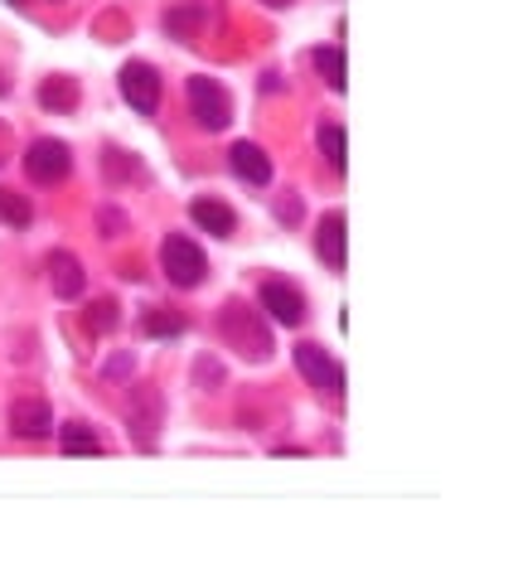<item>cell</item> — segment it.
<instances>
[{"instance_id": "cell-1", "label": "cell", "mask_w": 518, "mask_h": 581, "mask_svg": "<svg viewBox=\"0 0 518 581\" xmlns=\"http://www.w3.org/2000/svg\"><path fill=\"white\" fill-rule=\"evenodd\" d=\"M219 330H223V340L243 354V359H252V364L272 359V330H267L262 316H257L252 306H243V300H228V306H223Z\"/></svg>"}, {"instance_id": "cell-2", "label": "cell", "mask_w": 518, "mask_h": 581, "mask_svg": "<svg viewBox=\"0 0 518 581\" xmlns=\"http://www.w3.org/2000/svg\"><path fill=\"white\" fill-rule=\"evenodd\" d=\"M161 272L170 276V286L195 290L209 276V257H204V248H199L195 238H185V233H170V238L161 242Z\"/></svg>"}, {"instance_id": "cell-3", "label": "cell", "mask_w": 518, "mask_h": 581, "mask_svg": "<svg viewBox=\"0 0 518 581\" xmlns=\"http://www.w3.org/2000/svg\"><path fill=\"white\" fill-rule=\"evenodd\" d=\"M189 111H195V121L204 131H223L233 121V93L219 83V78H209V73H195L189 78Z\"/></svg>"}, {"instance_id": "cell-4", "label": "cell", "mask_w": 518, "mask_h": 581, "mask_svg": "<svg viewBox=\"0 0 518 581\" xmlns=\"http://www.w3.org/2000/svg\"><path fill=\"white\" fill-rule=\"evenodd\" d=\"M20 161H25V175L35 185H59V180H69V170H73L69 141H54V137L30 141V151L20 155Z\"/></svg>"}, {"instance_id": "cell-5", "label": "cell", "mask_w": 518, "mask_h": 581, "mask_svg": "<svg viewBox=\"0 0 518 581\" xmlns=\"http://www.w3.org/2000/svg\"><path fill=\"white\" fill-rule=\"evenodd\" d=\"M117 87L137 117H155V111H161V73H155L151 63H141V59L127 63V69L117 73Z\"/></svg>"}, {"instance_id": "cell-6", "label": "cell", "mask_w": 518, "mask_h": 581, "mask_svg": "<svg viewBox=\"0 0 518 581\" xmlns=\"http://www.w3.org/2000/svg\"><path fill=\"white\" fill-rule=\"evenodd\" d=\"M296 368L306 374V383L315 388V393H330L334 402L344 398V368L330 359V354L320 349V344H296Z\"/></svg>"}, {"instance_id": "cell-7", "label": "cell", "mask_w": 518, "mask_h": 581, "mask_svg": "<svg viewBox=\"0 0 518 581\" xmlns=\"http://www.w3.org/2000/svg\"><path fill=\"white\" fill-rule=\"evenodd\" d=\"M257 306L267 310V320L272 325H286V330H296V325H306V296H301L291 282H262V290H257Z\"/></svg>"}, {"instance_id": "cell-8", "label": "cell", "mask_w": 518, "mask_h": 581, "mask_svg": "<svg viewBox=\"0 0 518 581\" xmlns=\"http://www.w3.org/2000/svg\"><path fill=\"white\" fill-rule=\"evenodd\" d=\"M161 422H165V402L155 388H137L131 393V407H127V431L137 436L141 446H155V431H161Z\"/></svg>"}, {"instance_id": "cell-9", "label": "cell", "mask_w": 518, "mask_h": 581, "mask_svg": "<svg viewBox=\"0 0 518 581\" xmlns=\"http://www.w3.org/2000/svg\"><path fill=\"white\" fill-rule=\"evenodd\" d=\"M349 218L344 209H330V214L320 218V228H315V252H320V262L330 266V272H344L349 262Z\"/></svg>"}, {"instance_id": "cell-10", "label": "cell", "mask_w": 518, "mask_h": 581, "mask_svg": "<svg viewBox=\"0 0 518 581\" xmlns=\"http://www.w3.org/2000/svg\"><path fill=\"white\" fill-rule=\"evenodd\" d=\"M10 431H15L20 441H44V436H54V407L39 398H20L15 407H10Z\"/></svg>"}, {"instance_id": "cell-11", "label": "cell", "mask_w": 518, "mask_h": 581, "mask_svg": "<svg viewBox=\"0 0 518 581\" xmlns=\"http://www.w3.org/2000/svg\"><path fill=\"white\" fill-rule=\"evenodd\" d=\"M228 165H233V175H238V180H247V185H257V189L272 185V155H267L257 141H233Z\"/></svg>"}, {"instance_id": "cell-12", "label": "cell", "mask_w": 518, "mask_h": 581, "mask_svg": "<svg viewBox=\"0 0 518 581\" xmlns=\"http://www.w3.org/2000/svg\"><path fill=\"white\" fill-rule=\"evenodd\" d=\"M49 286H54V296L78 300V296H83V286H87L83 262H78L73 252H49Z\"/></svg>"}, {"instance_id": "cell-13", "label": "cell", "mask_w": 518, "mask_h": 581, "mask_svg": "<svg viewBox=\"0 0 518 581\" xmlns=\"http://www.w3.org/2000/svg\"><path fill=\"white\" fill-rule=\"evenodd\" d=\"M189 218H195L204 233H213V238H233V233H238V214H233L223 199H213V194L195 199V204H189Z\"/></svg>"}, {"instance_id": "cell-14", "label": "cell", "mask_w": 518, "mask_h": 581, "mask_svg": "<svg viewBox=\"0 0 518 581\" xmlns=\"http://www.w3.org/2000/svg\"><path fill=\"white\" fill-rule=\"evenodd\" d=\"M204 20H209L204 0H185V5L165 10V29H170V39H185V44L199 39V25H204Z\"/></svg>"}, {"instance_id": "cell-15", "label": "cell", "mask_w": 518, "mask_h": 581, "mask_svg": "<svg viewBox=\"0 0 518 581\" xmlns=\"http://www.w3.org/2000/svg\"><path fill=\"white\" fill-rule=\"evenodd\" d=\"M310 63H315V73L330 83V93H344L349 73H344V49H340V44H320V49L310 54Z\"/></svg>"}, {"instance_id": "cell-16", "label": "cell", "mask_w": 518, "mask_h": 581, "mask_svg": "<svg viewBox=\"0 0 518 581\" xmlns=\"http://www.w3.org/2000/svg\"><path fill=\"white\" fill-rule=\"evenodd\" d=\"M59 451L63 455H97V451H103V441H97L93 427H83V422H69V427H59Z\"/></svg>"}, {"instance_id": "cell-17", "label": "cell", "mask_w": 518, "mask_h": 581, "mask_svg": "<svg viewBox=\"0 0 518 581\" xmlns=\"http://www.w3.org/2000/svg\"><path fill=\"white\" fill-rule=\"evenodd\" d=\"M320 155L330 161L334 175L349 170V145H344V127H340V121H325V127H320Z\"/></svg>"}, {"instance_id": "cell-18", "label": "cell", "mask_w": 518, "mask_h": 581, "mask_svg": "<svg viewBox=\"0 0 518 581\" xmlns=\"http://www.w3.org/2000/svg\"><path fill=\"white\" fill-rule=\"evenodd\" d=\"M39 107L44 111H73L78 107V83L73 78H49L39 87Z\"/></svg>"}, {"instance_id": "cell-19", "label": "cell", "mask_w": 518, "mask_h": 581, "mask_svg": "<svg viewBox=\"0 0 518 581\" xmlns=\"http://www.w3.org/2000/svg\"><path fill=\"white\" fill-rule=\"evenodd\" d=\"M30 218H35L30 199L15 194V189H0V223H5V228H30Z\"/></svg>"}, {"instance_id": "cell-20", "label": "cell", "mask_w": 518, "mask_h": 581, "mask_svg": "<svg viewBox=\"0 0 518 581\" xmlns=\"http://www.w3.org/2000/svg\"><path fill=\"white\" fill-rule=\"evenodd\" d=\"M145 334H155V340H179L185 334V316H175V310H145Z\"/></svg>"}, {"instance_id": "cell-21", "label": "cell", "mask_w": 518, "mask_h": 581, "mask_svg": "<svg viewBox=\"0 0 518 581\" xmlns=\"http://www.w3.org/2000/svg\"><path fill=\"white\" fill-rule=\"evenodd\" d=\"M117 300H97V306H87V330L93 334H107V330H117Z\"/></svg>"}, {"instance_id": "cell-22", "label": "cell", "mask_w": 518, "mask_h": 581, "mask_svg": "<svg viewBox=\"0 0 518 581\" xmlns=\"http://www.w3.org/2000/svg\"><path fill=\"white\" fill-rule=\"evenodd\" d=\"M267 5H272V10H286V5H291V0H267Z\"/></svg>"}, {"instance_id": "cell-23", "label": "cell", "mask_w": 518, "mask_h": 581, "mask_svg": "<svg viewBox=\"0 0 518 581\" xmlns=\"http://www.w3.org/2000/svg\"><path fill=\"white\" fill-rule=\"evenodd\" d=\"M10 5H20V0H10Z\"/></svg>"}]
</instances>
